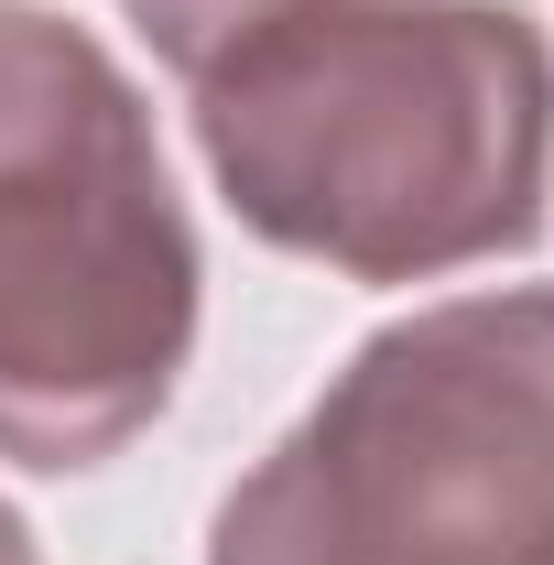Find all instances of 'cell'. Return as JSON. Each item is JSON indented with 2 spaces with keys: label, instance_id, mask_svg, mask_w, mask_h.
I'll return each instance as SVG.
<instances>
[{
  "label": "cell",
  "instance_id": "cell-1",
  "mask_svg": "<svg viewBox=\"0 0 554 565\" xmlns=\"http://www.w3.org/2000/svg\"><path fill=\"white\" fill-rule=\"evenodd\" d=\"M239 228L348 282H435L544 228L554 44L511 0H305L196 66Z\"/></svg>",
  "mask_w": 554,
  "mask_h": 565
},
{
  "label": "cell",
  "instance_id": "cell-2",
  "mask_svg": "<svg viewBox=\"0 0 554 565\" xmlns=\"http://www.w3.org/2000/svg\"><path fill=\"white\" fill-rule=\"evenodd\" d=\"M196 228L109 44L0 0V457L98 468L174 403Z\"/></svg>",
  "mask_w": 554,
  "mask_h": 565
},
{
  "label": "cell",
  "instance_id": "cell-3",
  "mask_svg": "<svg viewBox=\"0 0 554 565\" xmlns=\"http://www.w3.org/2000/svg\"><path fill=\"white\" fill-rule=\"evenodd\" d=\"M207 565H554V294L381 327L217 500Z\"/></svg>",
  "mask_w": 554,
  "mask_h": 565
},
{
  "label": "cell",
  "instance_id": "cell-4",
  "mask_svg": "<svg viewBox=\"0 0 554 565\" xmlns=\"http://www.w3.org/2000/svg\"><path fill=\"white\" fill-rule=\"evenodd\" d=\"M283 11H305V0H131V22L152 33V55L163 66H207V55H228L239 33H262V22H283Z\"/></svg>",
  "mask_w": 554,
  "mask_h": 565
},
{
  "label": "cell",
  "instance_id": "cell-5",
  "mask_svg": "<svg viewBox=\"0 0 554 565\" xmlns=\"http://www.w3.org/2000/svg\"><path fill=\"white\" fill-rule=\"evenodd\" d=\"M0 565H33V533H22V511L0 500Z\"/></svg>",
  "mask_w": 554,
  "mask_h": 565
}]
</instances>
